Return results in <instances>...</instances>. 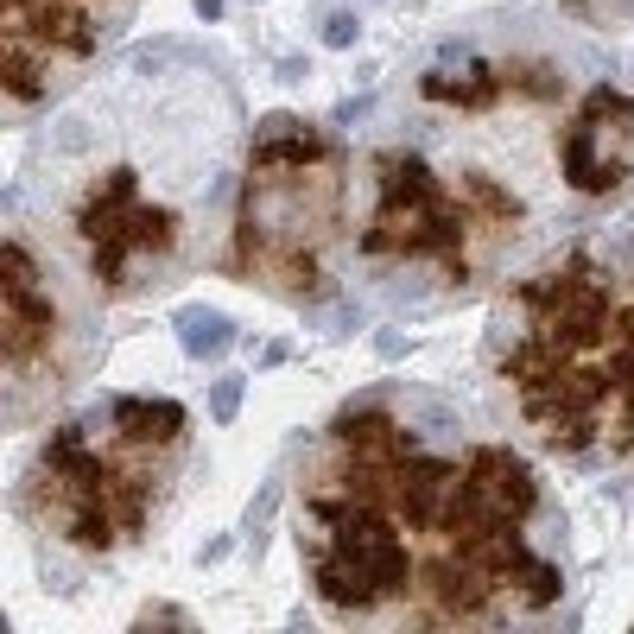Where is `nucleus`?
I'll return each mask as SVG.
<instances>
[{
    "mask_svg": "<svg viewBox=\"0 0 634 634\" xmlns=\"http://www.w3.org/2000/svg\"><path fill=\"white\" fill-rule=\"evenodd\" d=\"M374 172H381V203H374V223L362 235L369 254L438 261L463 286L476 273V235H514L521 228V197L476 178V172L450 190L412 152H387Z\"/></svg>",
    "mask_w": 634,
    "mask_h": 634,
    "instance_id": "1",
    "label": "nucleus"
},
{
    "mask_svg": "<svg viewBox=\"0 0 634 634\" xmlns=\"http://www.w3.org/2000/svg\"><path fill=\"white\" fill-rule=\"evenodd\" d=\"M76 228H83V241H89V266H96L102 286H127L134 261L172 254V241H178V223H172L165 210L140 203L134 172H109V178L96 185V197L83 203Z\"/></svg>",
    "mask_w": 634,
    "mask_h": 634,
    "instance_id": "2",
    "label": "nucleus"
},
{
    "mask_svg": "<svg viewBox=\"0 0 634 634\" xmlns=\"http://www.w3.org/2000/svg\"><path fill=\"white\" fill-rule=\"evenodd\" d=\"M629 159H634V96L602 83V89H591V102L577 109V121L564 127L559 165H564V178H571V190L609 197L629 178Z\"/></svg>",
    "mask_w": 634,
    "mask_h": 634,
    "instance_id": "3",
    "label": "nucleus"
},
{
    "mask_svg": "<svg viewBox=\"0 0 634 634\" xmlns=\"http://www.w3.org/2000/svg\"><path fill=\"white\" fill-rule=\"evenodd\" d=\"M114 432L127 438V445H178V432H185V407L178 400H140V394H121L109 407Z\"/></svg>",
    "mask_w": 634,
    "mask_h": 634,
    "instance_id": "4",
    "label": "nucleus"
},
{
    "mask_svg": "<svg viewBox=\"0 0 634 634\" xmlns=\"http://www.w3.org/2000/svg\"><path fill=\"white\" fill-rule=\"evenodd\" d=\"M178 343H185V356H197V362H216L228 343H235V324H228L223 311L185 304V311H178Z\"/></svg>",
    "mask_w": 634,
    "mask_h": 634,
    "instance_id": "5",
    "label": "nucleus"
},
{
    "mask_svg": "<svg viewBox=\"0 0 634 634\" xmlns=\"http://www.w3.org/2000/svg\"><path fill=\"white\" fill-rule=\"evenodd\" d=\"M241 387H248L241 374H223V381L210 387V419H216V425H228V419L241 412Z\"/></svg>",
    "mask_w": 634,
    "mask_h": 634,
    "instance_id": "6",
    "label": "nucleus"
},
{
    "mask_svg": "<svg viewBox=\"0 0 634 634\" xmlns=\"http://www.w3.org/2000/svg\"><path fill=\"white\" fill-rule=\"evenodd\" d=\"M356 38H362V20H356L349 7H343V13H331V20H324V45H331V51H349Z\"/></svg>",
    "mask_w": 634,
    "mask_h": 634,
    "instance_id": "7",
    "label": "nucleus"
},
{
    "mask_svg": "<svg viewBox=\"0 0 634 634\" xmlns=\"http://www.w3.org/2000/svg\"><path fill=\"white\" fill-rule=\"evenodd\" d=\"M172 64H178V45H165V38L134 51V71H140V76H159V71H172Z\"/></svg>",
    "mask_w": 634,
    "mask_h": 634,
    "instance_id": "8",
    "label": "nucleus"
},
{
    "mask_svg": "<svg viewBox=\"0 0 634 634\" xmlns=\"http://www.w3.org/2000/svg\"><path fill=\"white\" fill-rule=\"evenodd\" d=\"M374 349H381L387 362H400V356H407V343H400V336H394V331H381V336H374Z\"/></svg>",
    "mask_w": 634,
    "mask_h": 634,
    "instance_id": "9",
    "label": "nucleus"
},
{
    "mask_svg": "<svg viewBox=\"0 0 634 634\" xmlns=\"http://www.w3.org/2000/svg\"><path fill=\"white\" fill-rule=\"evenodd\" d=\"M362 114H369V96H356V102H343V109H336V127H349V121H362Z\"/></svg>",
    "mask_w": 634,
    "mask_h": 634,
    "instance_id": "10",
    "label": "nucleus"
},
{
    "mask_svg": "<svg viewBox=\"0 0 634 634\" xmlns=\"http://www.w3.org/2000/svg\"><path fill=\"white\" fill-rule=\"evenodd\" d=\"M197 7V20H223V0H190Z\"/></svg>",
    "mask_w": 634,
    "mask_h": 634,
    "instance_id": "11",
    "label": "nucleus"
}]
</instances>
